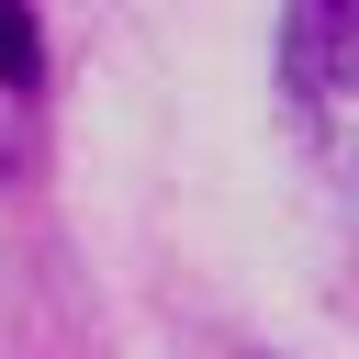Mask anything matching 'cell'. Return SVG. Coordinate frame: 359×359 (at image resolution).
I'll return each instance as SVG.
<instances>
[{
  "label": "cell",
  "instance_id": "2",
  "mask_svg": "<svg viewBox=\"0 0 359 359\" xmlns=\"http://www.w3.org/2000/svg\"><path fill=\"white\" fill-rule=\"evenodd\" d=\"M34 79H45V34H34V11L0 0V90H34Z\"/></svg>",
  "mask_w": 359,
  "mask_h": 359
},
{
  "label": "cell",
  "instance_id": "1",
  "mask_svg": "<svg viewBox=\"0 0 359 359\" xmlns=\"http://www.w3.org/2000/svg\"><path fill=\"white\" fill-rule=\"evenodd\" d=\"M280 79H292V101H303V112L348 101V90H359V11L303 0V11L280 22Z\"/></svg>",
  "mask_w": 359,
  "mask_h": 359
}]
</instances>
